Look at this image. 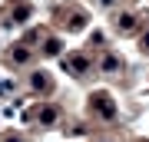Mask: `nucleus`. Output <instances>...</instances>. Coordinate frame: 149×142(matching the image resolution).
Masks as SVG:
<instances>
[{
	"instance_id": "7ed1b4c3",
	"label": "nucleus",
	"mask_w": 149,
	"mask_h": 142,
	"mask_svg": "<svg viewBox=\"0 0 149 142\" xmlns=\"http://www.w3.org/2000/svg\"><path fill=\"white\" fill-rule=\"evenodd\" d=\"M33 89H37V93H43V89H50V83H47V76H33Z\"/></svg>"
},
{
	"instance_id": "f257e3e1",
	"label": "nucleus",
	"mask_w": 149,
	"mask_h": 142,
	"mask_svg": "<svg viewBox=\"0 0 149 142\" xmlns=\"http://www.w3.org/2000/svg\"><path fill=\"white\" fill-rule=\"evenodd\" d=\"M93 106H96V112H100V116L113 119V103H109V99H103V96H93Z\"/></svg>"
},
{
	"instance_id": "39448f33",
	"label": "nucleus",
	"mask_w": 149,
	"mask_h": 142,
	"mask_svg": "<svg viewBox=\"0 0 149 142\" xmlns=\"http://www.w3.org/2000/svg\"><path fill=\"white\" fill-rule=\"evenodd\" d=\"M143 46H146V50H149V37H146V40H143Z\"/></svg>"
},
{
	"instance_id": "f03ea898",
	"label": "nucleus",
	"mask_w": 149,
	"mask_h": 142,
	"mask_svg": "<svg viewBox=\"0 0 149 142\" xmlns=\"http://www.w3.org/2000/svg\"><path fill=\"white\" fill-rule=\"evenodd\" d=\"M66 69H70V73H83V69H86V60H66Z\"/></svg>"
},
{
	"instance_id": "20e7f679",
	"label": "nucleus",
	"mask_w": 149,
	"mask_h": 142,
	"mask_svg": "<svg viewBox=\"0 0 149 142\" xmlns=\"http://www.w3.org/2000/svg\"><path fill=\"white\" fill-rule=\"evenodd\" d=\"M119 26H123V30H133V26H136V17H119Z\"/></svg>"
}]
</instances>
